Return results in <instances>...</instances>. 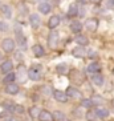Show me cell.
Here are the masks:
<instances>
[{
  "mask_svg": "<svg viewBox=\"0 0 114 121\" xmlns=\"http://www.w3.org/2000/svg\"><path fill=\"white\" fill-rule=\"evenodd\" d=\"M33 3H44V1H46V0H32Z\"/></svg>",
  "mask_w": 114,
  "mask_h": 121,
  "instance_id": "836d02e7",
  "label": "cell"
},
{
  "mask_svg": "<svg viewBox=\"0 0 114 121\" xmlns=\"http://www.w3.org/2000/svg\"><path fill=\"white\" fill-rule=\"evenodd\" d=\"M50 9H52V7H50V4L48 3V1H44V3H40L39 5V11L41 12V13H49Z\"/></svg>",
  "mask_w": 114,
  "mask_h": 121,
  "instance_id": "4fadbf2b",
  "label": "cell"
},
{
  "mask_svg": "<svg viewBox=\"0 0 114 121\" xmlns=\"http://www.w3.org/2000/svg\"><path fill=\"white\" fill-rule=\"evenodd\" d=\"M3 108L5 110H9V112H11V110H13V105H12L11 103H4L3 104Z\"/></svg>",
  "mask_w": 114,
  "mask_h": 121,
  "instance_id": "83f0119b",
  "label": "cell"
},
{
  "mask_svg": "<svg viewBox=\"0 0 114 121\" xmlns=\"http://www.w3.org/2000/svg\"><path fill=\"white\" fill-rule=\"evenodd\" d=\"M113 1H114V0H113Z\"/></svg>",
  "mask_w": 114,
  "mask_h": 121,
  "instance_id": "74e56055",
  "label": "cell"
},
{
  "mask_svg": "<svg viewBox=\"0 0 114 121\" xmlns=\"http://www.w3.org/2000/svg\"><path fill=\"white\" fill-rule=\"evenodd\" d=\"M54 117H56L57 120H62V118H65V117H64V114L61 113V112H57V113L54 114Z\"/></svg>",
  "mask_w": 114,
  "mask_h": 121,
  "instance_id": "1f68e13d",
  "label": "cell"
},
{
  "mask_svg": "<svg viewBox=\"0 0 114 121\" xmlns=\"http://www.w3.org/2000/svg\"><path fill=\"white\" fill-rule=\"evenodd\" d=\"M33 53H35V56L41 57V56H44V53H45V51H44V48H43L41 45H39V44H36V45L33 47Z\"/></svg>",
  "mask_w": 114,
  "mask_h": 121,
  "instance_id": "e0dca14e",
  "label": "cell"
},
{
  "mask_svg": "<svg viewBox=\"0 0 114 121\" xmlns=\"http://www.w3.org/2000/svg\"><path fill=\"white\" fill-rule=\"evenodd\" d=\"M76 43H77V44H80L81 47H84V45H86V44L89 43V40H88V37H86V36L78 35L77 37H76Z\"/></svg>",
  "mask_w": 114,
  "mask_h": 121,
  "instance_id": "44dd1931",
  "label": "cell"
},
{
  "mask_svg": "<svg viewBox=\"0 0 114 121\" xmlns=\"http://www.w3.org/2000/svg\"><path fill=\"white\" fill-rule=\"evenodd\" d=\"M7 29H8V25L5 23L0 22V31H7Z\"/></svg>",
  "mask_w": 114,
  "mask_h": 121,
  "instance_id": "4dcf8cb0",
  "label": "cell"
},
{
  "mask_svg": "<svg viewBox=\"0 0 114 121\" xmlns=\"http://www.w3.org/2000/svg\"><path fill=\"white\" fill-rule=\"evenodd\" d=\"M37 118L40 121H53L54 117H53V114L50 113V112H48V110H40Z\"/></svg>",
  "mask_w": 114,
  "mask_h": 121,
  "instance_id": "277c9868",
  "label": "cell"
},
{
  "mask_svg": "<svg viewBox=\"0 0 114 121\" xmlns=\"http://www.w3.org/2000/svg\"><path fill=\"white\" fill-rule=\"evenodd\" d=\"M60 24V17L57 16V15H53V16H50L49 20H48V27H49L50 29L56 28L57 25Z\"/></svg>",
  "mask_w": 114,
  "mask_h": 121,
  "instance_id": "8fae6325",
  "label": "cell"
},
{
  "mask_svg": "<svg viewBox=\"0 0 114 121\" xmlns=\"http://www.w3.org/2000/svg\"><path fill=\"white\" fill-rule=\"evenodd\" d=\"M66 95H68V97H73V99H81L82 97L81 92L78 89H76L74 86H69L68 91H66Z\"/></svg>",
  "mask_w": 114,
  "mask_h": 121,
  "instance_id": "30bf717a",
  "label": "cell"
},
{
  "mask_svg": "<svg viewBox=\"0 0 114 121\" xmlns=\"http://www.w3.org/2000/svg\"><path fill=\"white\" fill-rule=\"evenodd\" d=\"M70 29L74 33H80V32H81V29H82V24L80 22H73L70 24Z\"/></svg>",
  "mask_w": 114,
  "mask_h": 121,
  "instance_id": "d6986e66",
  "label": "cell"
},
{
  "mask_svg": "<svg viewBox=\"0 0 114 121\" xmlns=\"http://www.w3.org/2000/svg\"><path fill=\"white\" fill-rule=\"evenodd\" d=\"M29 22H31V25H32L33 28H37V27L40 25V22H41V20H40L39 15L33 13V15H31V16H29Z\"/></svg>",
  "mask_w": 114,
  "mask_h": 121,
  "instance_id": "9a60e30c",
  "label": "cell"
},
{
  "mask_svg": "<svg viewBox=\"0 0 114 121\" xmlns=\"http://www.w3.org/2000/svg\"><path fill=\"white\" fill-rule=\"evenodd\" d=\"M12 68H13V63L11 60H5L0 65V71L3 72V73H8V72L12 71Z\"/></svg>",
  "mask_w": 114,
  "mask_h": 121,
  "instance_id": "52a82bcc",
  "label": "cell"
},
{
  "mask_svg": "<svg viewBox=\"0 0 114 121\" xmlns=\"http://www.w3.org/2000/svg\"><path fill=\"white\" fill-rule=\"evenodd\" d=\"M19 8H20L21 13H27V11H28V8H27V5H25L24 3H20V4H19Z\"/></svg>",
  "mask_w": 114,
  "mask_h": 121,
  "instance_id": "f1b7e54d",
  "label": "cell"
},
{
  "mask_svg": "<svg viewBox=\"0 0 114 121\" xmlns=\"http://www.w3.org/2000/svg\"><path fill=\"white\" fill-rule=\"evenodd\" d=\"M15 80H16V73H12V72H8L7 76H4V80L3 81L5 82V84H11V82H13Z\"/></svg>",
  "mask_w": 114,
  "mask_h": 121,
  "instance_id": "ac0fdd59",
  "label": "cell"
},
{
  "mask_svg": "<svg viewBox=\"0 0 114 121\" xmlns=\"http://www.w3.org/2000/svg\"><path fill=\"white\" fill-rule=\"evenodd\" d=\"M93 82H94L97 86H101L103 84V76L96 73V76H93Z\"/></svg>",
  "mask_w": 114,
  "mask_h": 121,
  "instance_id": "7402d4cb",
  "label": "cell"
},
{
  "mask_svg": "<svg viewBox=\"0 0 114 121\" xmlns=\"http://www.w3.org/2000/svg\"><path fill=\"white\" fill-rule=\"evenodd\" d=\"M85 27H86V29H88V31H96L97 29V27H98V20H97V19H88V20H86V24H85Z\"/></svg>",
  "mask_w": 114,
  "mask_h": 121,
  "instance_id": "ba28073f",
  "label": "cell"
},
{
  "mask_svg": "<svg viewBox=\"0 0 114 121\" xmlns=\"http://www.w3.org/2000/svg\"><path fill=\"white\" fill-rule=\"evenodd\" d=\"M101 71V65L98 63H92V64L88 65V72L90 73H100Z\"/></svg>",
  "mask_w": 114,
  "mask_h": 121,
  "instance_id": "2e32d148",
  "label": "cell"
},
{
  "mask_svg": "<svg viewBox=\"0 0 114 121\" xmlns=\"http://www.w3.org/2000/svg\"><path fill=\"white\" fill-rule=\"evenodd\" d=\"M5 92L8 95H16V93H19V86L16 84H13V82H11V84H8L5 86Z\"/></svg>",
  "mask_w": 114,
  "mask_h": 121,
  "instance_id": "5bb4252c",
  "label": "cell"
},
{
  "mask_svg": "<svg viewBox=\"0 0 114 121\" xmlns=\"http://www.w3.org/2000/svg\"><path fill=\"white\" fill-rule=\"evenodd\" d=\"M94 113L97 114V117L98 118H106L107 116H109V110H107L106 108H103V107H98Z\"/></svg>",
  "mask_w": 114,
  "mask_h": 121,
  "instance_id": "7c38bea8",
  "label": "cell"
},
{
  "mask_svg": "<svg viewBox=\"0 0 114 121\" xmlns=\"http://www.w3.org/2000/svg\"><path fill=\"white\" fill-rule=\"evenodd\" d=\"M94 104H93V100H89V99H85V100H82V107H85V108H92Z\"/></svg>",
  "mask_w": 114,
  "mask_h": 121,
  "instance_id": "484cf974",
  "label": "cell"
},
{
  "mask_svg": "<svg viewBox=\"0 0 114 121\" xmlns=\"http://www.w3.org/2000/svg\"><path fill=\"white\" fill-rule=\"evenodd\" d=\"M40 76H41V73H40V67H39V65H37V67L29 68L28 77L31 78L32 81H39V80H40Z\"/></svg>",
  "mask_w": 114,
  "mask_h": 121,
  "instance_id": "7a4b0ae2",
  "label": "cell"
},
{
  "mask_svg": "<svg viewBox=\"0 0 114 121\" xmlns=\"http://www.w3.org/2000/svg\"><path fill=\"white\" fill-rule=\"evenodd\" d=\"M50 92H52V91H50L49 86H43V93H45V95H49Z\"/></svg>",
  "mask_w": 114,
  "mask_h": 121,
  "instance_id": "d6a6232c",
  "label": "cell"
},
{
  "mask_svg": "<svg viewBox=\"0 0 114 121\" xmlns=\"http://www.w3.org/2000/svg\"><path fill=\"white\" fill-rule=\"evenodd\" d=\"M72 53H73V56L74 57H85L86 55H88V51L84 48V47H76L72 51Z\"/></svg>",
  "mask_w": 114,
  "mask_h": 121,
  "instance_id": "9c48e42d",
  "label": "cell"
},
{
  "mask_svg": "<svg viewBox=\"0 0 114 121\" xmlns=\"http://www.w3.org/2000/svg\"><path fill=\"white\" fill-rule=\"evenodd\" d=\"M48 44L52 49H54L58 44V33L57 32H50L49 33V37H48Z\"/></svg>",
  "mask_w": 114,
  "mask_h": 121,
  "instance_id": "3957f363",
  "label": "cell"
},
{
  "mask_svg": "<svg viewBox=\"0 0 114 121\" xmlns=\"http://www.w3.org/2000/svg\"><path fill=\"white\" fill-rule=\"evenodd\" d=\"M1 11H3V15L5 16V17H12V9L9 5H7V4H4V5H1Z\"/></svg>",
  "mask_w": 114,
  "mask_h": 121,
  "instance_id": "ffe728a7",
  "label": "cell"
},
{
  "mask_svg": "<svg viewBox=\"0 0 114 121\" xmlns=\"http://www.w3.org/2000/svg\"><path fill=\"white\" fill-rule=\"evenodd\" d=\"M97 114L94 113V112H92V110H89L88 113H86V120L88 121H97Z\"/></svg>",
  "mask_w": 114,
  "mask_h": 121,
  "instance_id": "d4e9b609",
  "label": "cell"
},
{
  "mask_svg": "<svg viewBox=\"0 0 114 121\" xmlns=\"http://www.w3.org/2000/svg\"><path fill=\"white\" fill-rule=\"evenodd\" d=\"M13 112H17V113H23L24 109H23L21 105H13Z\"/></svg>",
  "mask_w": 114,
  "mask_h": 121,
  "instance_id": "f546056e",
  "label": "cell"
},
{
  "mask_svg": "<svg viewBox=\"0 0 114 121\" xmlns=\"http://www.w3.org/2000/svg\"><path fill=\"white\" fill-rule=\"evenodd\" d=\"M90 1H92V3H100L101 0H90Z\"/></svg>",
  "mask_w": 114,
  "mask_h": 121,
  "instance_id": "e575fe53",
  "label": "cell"
},
{
  "mask_svg": "<svg viewBox=\"0 0 114 121\" xmlns=\"http://www.w3.org/2000/svg\"><path fill=\"white\" fill-rule=\"evenodd\" d=\"M61 121H70V120H68V118H62Z\"/></svg>",
  "mask_w": 114,
  "mask_h": 121,
  "instance_id": "d590c367",
  "label": "cell"
},
{
  "mask_svg": "<svg viewBox=\"0 0 114 121\" xmlns=\"http://www.w3.org/2000/svg\"><path fill=\"white\" fill-rule=\"evenodd\" d=\"M68 72V65L65 64V63H61V64L57 65V73H60V75H64Z\"/></svg>",
  "mask_w": 114,
  "mask_h": 121,
  "instance_id": "603a6c76",
  "label": "cell"
},
{
  "mask_svg": "<svg viewBox=\"0 0 114 121\" xmlns=\"http://www.w3.org/2000/svg\"><path fill=\"white\" fill-rule=\"evenodd\" d=\"M39 113H40V108H37V107L29 108V114H31V117H32V118H37Z\"/></svg>",
  "mask_w": 114,
  "mask_h": 121,
  "instance_id": "cb8c5ba5",
  "label": "cell"
},
{
  "mask_svg": "<svg viewBox=\"0 0 114 121\" xmlns=\"http://www.w3.org/2000/svg\"><path fill=\"white\" fill-rule=\"evenodd\" d=\"M53 97L54 100L60 101V103H66L68 101V95L65 92H61V91H53Z\"/></svg>",
  "mask_w": 114,
  "mask_h": 121,
  "instance_id": "8992f818",
  "label": "cell"
},
{
  "mask_svg": "<svg viewBox=\"0 0 114 121\" xmlns=\"http://www.w3.org/2000/svg\"><path fill=\"white\" fill-rule=\"evenodd\" d=\"M77 12H78L77 5H70V8H69V15L70 16H74V15H77Z\"/></svg>",
  "mask_w": 114,
  "mask_h": 121,
  "instance_id": "4316f807",
  "label": "cell"
},
{
  "mask_svg": "<svg viewBox=\"0 0 114 121\" xmlns=\"http://www.w3.org/2000/svg\"><path fill=\"white\" fill-rule=\"evenodd\" d=\"M1 48H3L4 52L9 53V52H12L15 49V41L12 39H9V37H7V39H4L1 41Z\"/></svg>",
  "mask_w": 114,
  "mask_h": 121,
  "instance_id": "6da1fadb",
  "label": "cell"
},
{
  "mask_svg": "<svg viewBox=\"0 0 114 121\" xmlns=\"http://www.w3.org/2000/svg\"><path fill=\"white\" fill-rule=\"evenodd\" d=\"M1 59H3V55H1V53H0V60H1Z\"/></svg>",
  "mask_w": 114,
  "mask_h": 121,
  "instance_id": "8d00e7d4",
  "label": "cell"
},
{
  "mask_svg": "<svg viewBox=\"0 0 114 121\" xmlns=\"http://www.w3.org/2000/svg\"><path fill=\"white\" fill-rule=\"evenodd\" d=\"M16 29H17V33H16V36H17V44L21 48H25L27 47V40H25V37L21 35V28H20V25H16Z\"/></svg>",
  "mask_w": 114,
  "mask_h": 121,
  "instance_id": "5b68a950",
  "label": "cell"
}]
</instances>
